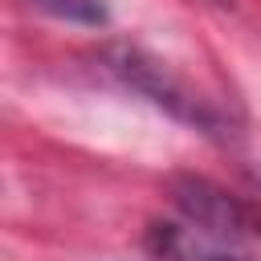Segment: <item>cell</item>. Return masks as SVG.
I'll return each instance as SVG.
<instances>
[{
  "instance_id": "cell-1",
  "label": "cell",
  "mask_w": 261,
  "mask_h": 261,
  "mask_svg": "<svg viewBox=\"0 0 261 261\" xmlns=\"http://www.w3.org/2000/svg\"><path fill=\"white\" fill-rule=\"evenodd\" d=\"M102 65H106L126 90L143 94L147 102H155V106L167 110L171 118L196 126L200 135H212V139L232 135L228 110H224L216 98L200 94L192 82H184V77H179L167 61H159L155 53H147V49H139V45H110V49L102 53Z\"/></svg>"
},
{
  "instance_id": "cell-2",
  "label": "cell",
  "mask_w": 261,
  "mask_h": 261,
  "mask_svg": "<svg viewBox=\"0 0 261 261\" xmlns=\"http://www.w3.org/2000/svg\"><path fill=\"white\" fill-rule=\"evenodd\" d=\"M171 196H175V208L184 212V220L212 241H241V237L261 232L257 216L232 192H224V188H216L200 175H179L171 184Z\"/></svg>"
},
{
  "instance_id": "cell-3",
  "label": "cell",
  "mask_w": 261,
  "mask_h": 261,
  "mask_svg": "<svg viewBox=\"0 0 261 261\" xmlns=\"http://www.w3.org/2000/svg\"><path fill=\"white\" fill-rule=\"evenodd\" d=\"M151 249L167 261H245V257L228 253L220 241L196 232L188 220L184 224H155L151 228Z\"/></svg>"
},
{
  "instance_id": "cell-4",
  "label": "cell",
  "mask_w": 261,
  "mask_h": 261,
  "mask_svg": "<svg viewBox=\"0 0 261 261\" xmlns=\"http://www.w3.org/2000/svg\"><path fill=\"white\" fill-rule=\"evenodd\" d=\"M41 12H49V16H57V20H69V24H90V29H98V24H106V0H33Z\"/></svg>"
},
{
  "instance_id": "cell-5",
  "label": "cell",
  "mask_w": 261,
  "mask_h": 261,
  "mask_svg": "<svg viewBox=\"0 0 261 261\" xmlns=\"http://www.w3.org/2000/svg\"><path fill=\"white\" fill-rule=\"evenodd\" d=\"M208 4H232V0H208Z\"/></svg>"
}]
</instances>
